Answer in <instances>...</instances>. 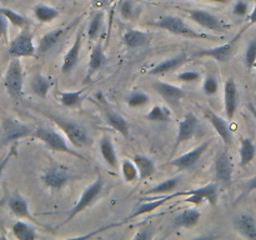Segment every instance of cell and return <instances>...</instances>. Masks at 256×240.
Segmentation results:
<instances>
[{
	"label": "cell",
	"instance_id": "cell-36",
	"mask_svg": "<svg viewBox=\"0 0 256 240\" xmlns=\"http://www.w3.org/2000/svg\"><path fill=\"white\" fill-rule=\"evenodd\" d=\"M145 119L149 120L152 122H160V124H165V122H172V112L168 108L162 106V105H155L150 109V112L145 115Z\"/></svg>",
	"mask_w": 256,
	"mask_h": 240
},
{
	"label": "cell",
	"instance_id": "cell-48",
	"mask_svg": "<svg viewBox=\"0 0 256 240\" xmlns=\"http://www.w3.org/2000/svg\"><path fill=\"white\" fill-rule=\"evenodd\" d=\"M8 29H9V20L0 12V42L8 40Z\"/></svg>",
	"mask_w": 256,
	"mask_h": 240
},
{
	"label": "cell",
	"instance_id": "cell-49",
	"mask_svg": "<svg viewBox=\"0 0 256 240\" xmlns=\"http://www.w3.org/2000/svg\"><path fill=\"white\" fill-rule=\"evenodd\" d=\"M152 236H154V230H152V228L146 226V228H142V229H140L139 232H138L136 234L132 236V239L134 240H149V239H152Z\"/></svg>",
	"mask_w": 256,
	"mask_h": 240
},
{
	"label": "cell",
	"instance_id": "cell-46",
	"mask_svg": "<svg viewBox=\"0 0 256 240\" xmlns=\"http://www.w3.org/2000/svg\"><path fill=\"white\" fill-rule=\"evenodd\" d=\"M178 79L182 82H194L196 80L200 79V74L198 72H192V70H189V72H182L178 75Z\"/></svg>",
	"mask_w": 256,
	"mask_h": 240
},
{
	"label": "cell",
	"instance_id": "cell-44",
	"mask_svg": "<svg viewBox=\"0 0 256 240\" xmlns=\"http://www.w3.org/2000/svg\"><path fill=\"white\" fill-rule=\"evenodd\" d=\"M15 154H16V144L12 145V146L10 148L9 152H6V155H5V156H2V159H0V180H2V172H4L5 169H6L8 164H9L10 160H12V158L14 156Z\"/></svg>",
	"mask_w": 256,
	"mask_h": 240
},
{
	"label": "cell",
	"instance_id": "cell-32",
	"mask_svg": "<svg viewBox=\"0 0 256 240\" xmlns=\"http://www.w3.org/2000/svg\"><path fill=\"white\" fill-rule=\"evenodd\" d=\"M84 90H76V92H56V98L65 108H80L84 100Z\"/></svg>",
	"mask_w": 256,
	"mask_h": 240
},
{
	"label": "cell",
	"instance_id": "cell-28",
	"mask_svg": "<svg viewBox=\"0 0 256 240\" xmlns=\"http://www.w3.org/2000/svg\"><path fill=\"white\" fill-rule=\"evenodd\" d=\"M52 86V80L45 75L36 72L30 80V92L42 99H46L49 90Z\"/></svg>",
	"mask_w": 256,
	"mask_h": 240
},
{
	"label": "cell",
	"instance_id": "cell-29",
	"mask_svg": "<svg viewBox=\"0 0 256 240\" xmlns=\"http://www.w3.org/2000/svg\"><path fill=\"white\" fill-rule=\"evenodd\" d=\"M202 218V212L196 209H185L184 212H179L172 218V224L175 228H190L195 226Z\"/></svg>",
	"mask_w": 256,
	"mask_h": 240
},
{
	"label": "cell",
	"instance_id": "cell-22",
	"mask_svg": "<svg viewBox=\"0 0 256 240\" xmlns=\"http://www.w3.org/2000/svg\"><path fill=\"white\" fill-rule=\"evenodd\" d=\"M176 196H179V192H175V194H172V195H165V196L158 198V199L150 200V202H142V204H140L139 206H138L136 209L132 212V215H129L128 218H125L124 222H122V224H125V222H132V219H135V218H138V216H142V215L150 214V212H155L156 209H159V208L162 206V205H164L168 200L172 199V198H176Z\"/></svg>",
	"mask_w": 256,
	"mask_h": 240
},
{
	"label": "cell",
	"instance_id": "cell-43",
	"mask_svg": "<svg viewBox=\"0 0 256 240\" xmlns=\"http://www.w3.org/2000/svg\"><path fill=\"white\" fill-rule=\"evenodd\" d=\"M202 90H204L205 95L208 96H212L219 92V82H218L216 76L214 75H208L205 78L204 82H202Z\"/></svg>",
	"mask_w": 256,
	"mask_h": 240
},
{
	"label": "cell",
	"instance_id": "cell-9",
	"mask_svg": "<svg viewBox=\"0 0 256 240\" xmlns=\"http://www.w3.org/2000/svg\"><path fill=\"white\" fill-rule=\"evenodd\" d=\"M42 179L48 188L59 190L64 188L70 180L74 179V175H72V170L69 168L54 162V164L49 165V168L44 170Z\"/></svg>",
	"mask_w": 256,
	"mask_h": 240
},
{
	"label": "cell",
	"instance_id": "cell-31",
	"mask_svg": "<svg viewBox=\"0 0 256 240\" xmlns=\"http://www.w3.org/2000/svg\"><path fill=\"white\" fill-rule=\"evenodd\" d=\"M240 166H248L254 160L256 155V146L250 138H242L240 140Z\"/></svg>",
	"mask_w": 256,
	"mask_h": 240
},
{
	"label": "cell",
	"instance_id": "cell-1",
	"mask_svg": "<svg viewBox=\"0 0 256 240\" xmlns=\"http://www.w3.org/2000/svg\"><path fill=\"white\" fill-rule=\"evenodd\" d=\"M42 112L64 132V135L69 140L70 144L74 148H76V149L78 148L88 146V145H90L92 142L88 130L82 124H79V122H74L72 119H68V118L60 116V115L52 114V112Z\"/></svg>",
	"mask_w": 256,
	"mask_h": 240
},
{
	"label": "cell",
	"instance_id": "cell-51",
	"mask_svg": "<svg viewBox=\"0 0 256 240\" xmlns=\"http://www.w3.org/2000/svg\"><path fill=\"white\" fill-rule=\"evenodd\" d=\"M248 22H249L248 25L256 24V0H255V5H254V8H252V12L248 15Z\"/></svg>",
	"mask_w": 256,
	"mask_h": 240
},
{
	"label": "cell",
	"instance_id": "cell-7",
	"mask_svg": "<svg viewBox=\"0 0 256 240\" xmlns=\"http://www.w3.org/2000/svg\"><path fill=\"white\" fill-rule=\"evenodd\" d=\"M9 54L12 58H32L36 55L34 45V34L29 26L22 28V32L10 42Z\"/></svg>",
	"mask_w": 256,
	"mask_h": 240
},
{
	"label": "cell",
	"instance_id": "cell-30",
	"mask_svg": "<svg viewBox=\"0 0 256 240\" xmlns=\"http://www.w3.org/2000/svg\"><path fill=\"white\" fill-rule=\"evenodd\" d=\"M12 232L14 236L19 240H34L39 238L35 228L22 220H18L12 224Z\"/></svg>",
	"mask_w": 256,
	"mask_h": 240
},
{
	"label": "cell",
	"instance_id": "cell-33",
	"mask_svg": "<svg viewBox=\"0 0 256 240\" xmlns=\"http://www.w3.org/2000/svg\"><path fill=\"white\" fill-rule=\"evenodd\" d=\"M32 12H34L35 19L40 22H52L60 15V12L56 8L46 4H36Z\"/></svg>",
	"mask_w": 256,
	"mask_h": 240
},
{
	"label": "cell",
	"instance_id": "cell-21",
	"mask_svg": "<svg viewBox=\"0 0 256 240\" xmlns=\"http://www.w3.org/2000/svg\"><path fill=\"white\" fill-rule=\"evenodd\" d=\"M69 29L70 26L58 28V29H54L52 30V32L42 35V36L40 38L39 45H38L36 48V54L44 55L46 54V52H49L52 48H55L58 44H59V42L62 39L65 32H66Z\"/></svg>",
	"mask_w": 256,
	"mask_h": 240
},
{
	"label": "cell",
	"instance_id": "cell-34",
	"mask_svg": "<svg viewBox=\"0 0 256 240\" xmlns=\"http://www.w3.org/2000/svg\"><path fill=\"white\" fill-rule=\"evenodd\" d=\"M132 160H134L135 165H136L138 170H139L140 180L150 178L155 172V162L149 156H145V155H135Z\"/></svg>",
	"mask_w": 256,
	"mask_h": 240
},
{
	"label": "cell",
	"instance_id": "cell-20",
	"mask_svg": "<svg viewBox=\"0 0 256 240\" xmlns=\"http://www.w3.org/2000/svg\"><path fill=\"white\" fill-rule=\"evenodd\" d=\"M152 40V34L149 32H142L138 29H129L122 34V42L129 49L144 48L150 45Z\"/></svg>",
	"mask_w": 256,
	"mask_h": 240
},
{
	"label": "cell",
	"instance_id": "cell-11",
	"mask_svg": "<svg viewBox=\"0 0 256 240\" xmlns=\"http://www.w3.org/2000/svg\"><path fill=\"white\" fill-rule=\"evenodd\" d=\"M212 140H214L212 138L209 140H205V142H202L199 146H196L195 149H192V152H185V154L175 158V159L172 160L169 164L172 165V166L176 168V169L182 170V172H184V170L192 169V168H194L195 165L200 162V159H202V155L205 154V152L209 149L210 145L212 144Z\"/></svg>",
	"mask_w": 256,
	"mask_h": 240
},
{
	"label": "cell",
	"instance_id": "cell-37",
	"mask_svg": "<svg viewBox=\"0 0 256 240\" xmlns=\"http://www.w3.org/2000/svg\"><path fill=\"white\" fill-rule=\"evenodd\" d=\"M180 179L179 178H170V179L164 180L160 184L155 185L152 189L144 192V194L146 195H162V194H169V192H174L176 189V186L179 185Z\"/></svg>",
	"mask_w": 256,
	"mask_h": 240
},
{
	"label": "cell",
	"instance_id": "cell-41",
	"mask_svg": "<svg viewBox=\"0 0 256 240\" xmlns=\"http://www.w3.org/2000/svg\"><path fill=\"white\" fill-rule=\"evenodd\" d=\"M126 102L129 106L140 108L144 106L150 102V96L145 92H142V90H134L129 94Z\"/></svg>",
	"mask_w": 256,
	"mask_h": 240
},
{
	"label": "cell",
	"instance_id": "cell-53",
	"mask_svg": "<svg viewBox=\"0 0 256 240\" xmlns=\"http://www.w3.org/2000/svg\"><path fill=\"white\" fill-rule=\"evenodd\" d=\"M10 2V0H0V4L2 5H8Z\"/></svg>",
	"mask_w": 256,
	"mask_h": 240
},
{
	"label": "cell",
	"instance_id": "cell-27",
	"mask_svg": "<svg viewBox=\"0 0 256 240\" xmlns=\"http://www.w3.org/2000/svg\"><path fill=\"white\" fill-rule=\"evenodd\" d=\"M105 60H106V56H105L104 54V48H102V42H98L96 44L92 46V54H90L89 65H88V74L85 80H89L95 72H99V70L102 69V65H104Z\"/></svg>",
	"mask_w": 256,
	"mask_h": 240
},
{
	"label": "cell",
	"instance_id": "cell-2",
	"mask_svg": "<svg viewBox=\"0 0 256 240\" xmlns=\"http://www.w3.org/2000/svg\"><path fill=\"white\" fill-rule=\"evenodd\" d=\"M34 138L39 139L48 149L52 150V152H64V154L72 155V156L78 158V159H82L84 162H86V158L82 154H80L78 150H75L74 148L70 146L66 142V136L62 135L60 132H58L55 129L46 126H39L35 129Z\"/></svg>",
	"mask_w": 256,
	"mask_h": 240
},
{
	"label": "cell",
	"instance_id": "cell-23",
	"mask_svg": "<svg viewBox=\"0 0 256 240\" xmlns=\"http://www.w3.org/2000/svg\"><path fill=\"white\" fill-rule=\"evenodd\" d=\"M102 114H104V119L109 126H112L115 132L122 134L124 138L129 136L130 124L126 122V119L124 116H122L119 112H114L109 106L102 108Z\"/></svg>",
	"mask_w": 256,
	"mask_h": 240
},
{
	"label": "cell",
	"instance_id": "cell-35",
	"mask_svg": "<svg viewBox=\"0 0 256 240\" xmlns=\"http://www.w3.org/2000/svg\"><path fill=\"white\" fill-rule=\"evenodd\" d=\"M104 20H105V14L102 10H98L94 12V15L90 19L89 25H88V38L90 40H96L99 38L100 32H102V28H104Z\"/></svg>",
	"mask_w": 256,
	"mask_h": 240
},
{
	"label": "cell",
	"instance_id": "cell-42",
	"mask_svg": "<svg viewBox=\"0 0 256 240\" xmlns=\"http://www.w3.org/2000/svg\"><path fill=\"white\" fill-rule=\"evenodd\" d=\"M244 62L248 69H252L256 65V38H254L246 46L244 55Z\"/></svg>",
	"mask_w": 256,
	"mask_h": 240
},
{
	"label": "cell",
	"instance_id": "cell-26",
	"mask_svg": "<svg viewBox=\"0 0 256 240\" xmlns=\"http://www.w3.org/2000/svg\"><path fill=\"white\" fill-rule=\"evenodd\" d=\"M234 228L246 239H256V222L250 214H240L234 220Z\"/></svg>",
	"mask_w": 256,
	"mask_h": 240
},
{
	"label": "cell",
	"instance_id": "cell-39",
	"mask_svg": "<svg viewBox=\"0 0 256 240\" xmlns=\"http://www.w3.org/2000/svg\"><path fill=\"white\" fill-rule=\"evenodd\" d=\"M122 174L125 182H135L139 180V170H138L134 160L132 162L129 159H122Z\"/></svg>",
	"mask_w": 256,
	"mask_h": 240
},
{
	"label": "cell",
	"instance_id": "cell-6",
	"mask_svg": "<svg viewBox=\"0 0 256 240\" xmlns=\"http://www.w3.org/2000/svg\"><path fill=\"white\" fill-rule=\"evenodd\" d=\"M249 26V25H248ZM242 28L232 40L226 42V44H222L220 46L212 48V49H202L198 50L196 52L192 54V58H212V59L216 60L219 62H226L234 56V54L236 52L238 44H239V40L242 39V35L244 34L246 28Z\"/></svg>",
	"mask_w": 256,
	"mask_h": 240
},
{
	"label": "cell",
	"instance_id": "cell-4",
	"mask_svg": "<svg viewBox=\"0 0 256 240\" xmlns=\"http://www.w3.org/2000/svg\"><path fill=\"white\" fill-rule=\"evenodd\" d=\"M4 86L9 96L14 100H20L22 98L24 72H22V64L19 58H12L10 60L4 76Z\"/></svg>",
	"mask_w": 256,
	"mask_h": 240
},
{
	"label": "cell",
	"instance_id": "cell-13",
	"mask_svg": "<svg viewBox=\"0 0 256 240\" xmlns=\"http://www.w3.org/2000/svg\"><path fill=\"white\" fill-rule=\"evenodd\" d=\"M204 116L209 120V122L212 125L215 132H216L218 134H219V136L222 139L225 149H229L232 145V132L229 126V122L225 119H222V116H219L216 112H212V109H208V108L204 109Z\"/></svg>",
	"mask_w": 256,
	"mask_h": 240
},
{
	"label": "cell",
	"instance_id": "cell-18",
	"mask_svg": "<svg viewBox=\"0 0 256 240\" xmlns=\"http://www.w3.org/2000/svg\"><path fill=\"white\" fill-rule=\"evenodd\" d=\"M8 208H9L10 212L15 215L19 219H26L29 222H35V224H39L40 222L35 219L32 215L29 209V204H28L26 199L22 196L20 192H15L10 195V198L8 199Z\"/></svg>",
	"mask_w": 256,
	"mask_h": 240
},
{
	"label": "cell",
	"instance_id": "cell-8",
	"mask_svg": "<svg viewBox=\"0 0 256 240\" xmlns=\"http://www.w3.org/2000/svg\"><path fill=\"white\" fill-rule=\"evenodd\" d=\"M102 188H104V180H102V178L100 176V175H98L96 180H95L92 184H90L89 186L85 188L82 196H80L79 202H78L76 204H75V206L70 210L69 215H68L66 219L62 222V225L72 222V220L74 219L75 216H78L80 212H82L85 209H88V208L96 200V198L102 194ZM62 225H60V226H62Z\"/></svg>",
	"mask_w": 256,
	"mask_h": 240
},
{
	"label": "cell",
	"instance_id": "cell-5",
	"mask_svg": "<svg viewBox=\"0 0 256 240\" xmlns=\"http://www.w3.org/2000/svg\"><path fill=\"white\" fill-rule=\"evenodd\" d=\"M34 132L35 129H32L30 125L24 124V122H19L14 118H5L2 120L0 145L15 144L19 140L32 136Z\"/></svg>",
	"mask_w": 256,
	"mask_h": 240
},
{
	"label": "cell",
	"instance_id": "cell-40",
	"mask_svg": "<svg viewBox=\"0 0 256 240\" xmlns=\"http://www.w3.org/2000/svg\"><path fill=\"white\" fill-rule=\"evenodd\" d=\"M140 14V8L132 0H124L120 5V15L124 20H135Z\"/></svg>",
	"mask_w": 256,
	"mask_h": 240
},
{
	"label": "cell",
	"instance_id": "cell-16",
	"mask_svg": "<svg viewBox=\"0 0 256 240\" xmlns=\"http://www.w3.org/2000/svg\"><path fill=\"white\" fill-rule=\"evenodd\" d=\"M239 105V90L234 78H228L224 84V112L228 119H232Z\"/></svg>",
	"mask_w": 256,
	"mask_h": 240
},
{
	"label": "cell",
	"instance_id": "cell-15",
	"mask_svg": "<svg viewBox=\"0 0 256 240\" xmlns=\"http://www.w3.org/2000/svg\"><path fill=\"white\" fill-rule=\"evenodd\" d=\"M234 165H232V156L225 149L215 160V180L224 185H230L232 180Z\"/></svg>",
	"mask_w": 256,
	"mask_h": 240
},
{
	"label": "cell",
	"instance_id": "cell-17",
	"mask_svg": "<svg viewBox=\"0 0 256 240\" xmlns=\"http://www.w3.org/2000/svg\"><path fill=\"white\" fill-rule=\"evenodd\" d=\"M152 88L172 108H176L180 100H182V98L185 96V92L182 88L169 84V82H156L152 84Z\"/></svg>",
	"mask_w": 256,
	"mask_h": 240
},
{
	"label": "cell",
	"instance_id": "cell-38",
	"mask_svg": "<svg viewBox=\"0 0 256 240\" xmlns=\"http://www.w3.org/2000/svg\"><path fill=\"white\" fill-rule=\"evenodd\" d=\"M0 12H2V15H5V16H6V19L9 20L10 24L14 25V26L22 29V28H26V26H29V25H30L29 20H28L24 16V15L19 14V12H14V10L9 9V8L0 6Z\"/></svg>",
	"mask_w": 256,
	"mask_h": 240
},
{
	"label": "cell",
	"instance_id": "cell-50",
	"mask_svg": "<svg viewBox=\"0 0 256 240\" xmlns=\"http://www.w3.org/2000/svg\"><path fill=\"white\" fill-rule=\"evenodd\" d=\"M112 0H92V8H95V9L98 10H102L104 8L109 6L110 2H112Z\"/></svg>",
	"mask_w": 256,
	"mask_h": 240
},
{
	"label": "cell",
	"instance_id": "cell-47",
	"mask_svg": "<svg viewBox=\"0 0 256 240\" xmlns=\"http://www.w3.org/2000/svg\"><path fill=\"white\" fill-rule=\"evenodd\" d=\"M242 194L240 195V198H238V200L242 199V196H246L248 194H250V192L256 190V175L255 176L250 178V179H248L246 182L242 185Z\"/></svg>",
	"mask_w": 256,
	"mask_h": 240
},
{
	"label": "cell",
	"instance_id": "cell-52",
	"mask_svg": "<svg viewBox=\"0 0 256 240\" xmlns=\"http://www.w3.org/2000/svg\"><path fill=\"white\" fill-rule=\"evenodd\" d=\"M194 2H219V4H228L230 0H194Z\"/></svg>",
	"mask_w": 256,
	"mask_h": 240
},
{
	"label": "cell",
	"instance_id": "cell-3",
	"mask_svg": "<svg viewBox=\"0 0 256 240\" xmlns=\"http://www.w3.org/2000/svg\"><path fill=\"white\" fill-rule=\"evenodd\" d=\"M155 25L158 28H160V29L172 32V34L188 38V39H212L210 35L196 32L192 26H189L182 18L175 16V15H164V16H160L158 19V22H155Z\"/></svg>",
	"mask_w": 256,
	"mask_h": 240
},
{
	"label": "cell",
	"instance_id": "cell-19",
	"mask_svg": "<svg viewBox=\"0 0 256 240\" xmlns=\"http://www.w3.org/2000/svg\"><path fill=\"white\" fill-rule=\"evenodd\" d=\"M188 62H189V56L186 55V52H182L180 54L174 55V56L172 58H168V59H165L164 62L158 64L156 66L152 68V69L148 72V74L162 75V74H166V72H175V70L182 68L184 64H186Z\"/></svg>",
	"mask_w": 256,
	"mask_h": 240
},
{
	"label": "cell",
	"instance_id": "cell-14",
	"mask_svg": "<svg viewBox=\"0 0 256 240\" xmlns=\"http://www.w3.org/2000/svg\"><path fill=\"white\" fill-rule=\"evenodd\" d=\"M82 38H84V29L80 28L76 32V36H75L74 42H72V45L66 52L64 59H62V74H70V72L76 68V65L79 64L80 50H82Z\"/></svg>",
	"mask_w": 256,
	"mask_h": 240
},
{
	"label": "cell",
	"instance_id": "cell-24",
	"mask_svg": "<svg viewBox=\"0 0 256 240\" xmlns=\"http://www.w3.org/2000/svg\"><path fill=\"white\" fill-rule=\"evenodd\" d=\"M190 194H196L199 196L204 198L205 202H209L212 206H216L218 200H219V185L216 182H212L205 186L196 188V189L189 190V192H179V196H186Z\"/></svg>",
	"mask_w": 256,
	"mask_h": 240
},
{
	"label": "cell",
	"instance_id": "cell-25",
	"mask_svg": "<svg viewBox=\"0 0 256 240\" xmlns=\"http://www.w3.org/2000/svg\"><path fill=\"white\" fill-rule=\"evenodd\" d=\"M99 148H100V152H102V159L105 160L108 165L112 169H118V155L116 152H115V146H114V142H112V138L110 135L104 134L100 139L99 142Z\"/></svg>",
	"mask_w": 256,
	"mask_h": 240
},
{
	"label": "cell",
	"instance_id": "cell-12",
	"mask_svg": "<svg viewBox=\"0 0 256 240\" xmlns=\"http://www.w3.org/2000/svg\"><path fill=\"white\" fill-rule=\"evenodd\" d=\"M200 122L196 115L192 114V112H189V114L185 115L182 119V122H180L179 129H178L176 140H175V149H178V146L184 144L185 142L192 140L198 134Z\"/></svg>",
	"mask_w": 256,
	"mask_h": 240
},
{
	"label": "cell",
	"instance_id": "cell-10",
	"mask_svg": "<svg viewBox=\"0 0 256 240\" xmlns=\"http://www.w3.org/2000/svg\"><path fill=\"white\" fill-rule=\"evenodd\" d=\"M186 12L192 22H196L198 25H200V26L204 28V29L212 30V32H225L230 28L229 25L225 24L219 16L206 12V10L188 9Z\"/></svg>",
	"mask_w": 256,
	"mask_h": 240
},
{
	"label": "cell",
	"instance_id": "cell-45",
	"mask_svg": "<svg viewBox=\"0 0 256 240\" xmlns=\"http://www.w3.org/2000/svg\"><path fill=\"white\" fill-rule=\"evenodd\" d=\"M232 12H234V15H236V16H246L248 12H249V4H248L245 0H238V2H235L234 8H232Z\"/></svg>",
	"mask_w": 256,
	"mask_h": 240
}]
</instances>
